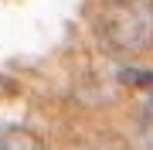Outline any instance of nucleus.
<instances>
[{"label":"nucleus","instance_id":"nucleus-2","mask_svg":"<svg viewBox=\"0 0 153 150\" xmlns=\"http://www.w3.org/2000/svg\"><path fill=\"white\" fill-rule=\"evenodd\" d=\"M14 89H17V85L10 82V78H4V75H0V92H4V96H10Z\"/></svg>","mask_w":153,"mask_h":150},{"label":"nucleus","instance_id":"nucleus-1","mask_svg":"<svg viewBox=\"0 0 153 150\" xmlns=\"http://www.w3.org/2000/svg\"><path fill=\"white\" fill-rule=\"evenodd\" d=\"M119 82L123 85H153V72H136V68H126V72L119 75Z\"/></svg>","mask_w":153,"mask_h":150}]
</instances>
